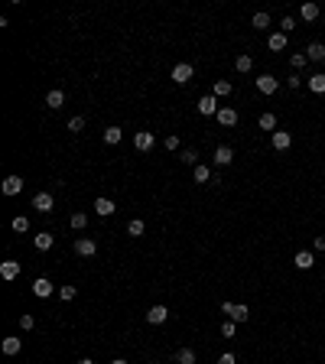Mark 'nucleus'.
Instances as JSON below:
<instances>
[{"label":"nucleus","mask_w":325,"mask_h":364,"mask_svg":"<svg viewBox=\"0 0 325 364\" xmlns=\"http://www.w3.org/2000/svg\"><path fill=\"white\" fill-rule=\"evenodd\" d=\"M306 59L309 62H325V46L322 42H309V46H306Z\"/></svg>","instance_id":"nucleus-14"},{"label":"nucleus","mask_w":325,"mask_h":364,"mask_svg":"<svg viewBox=\"0 0 325 364\" xmlns=\"http://www.w3.org/2000/svg\"><path fill=\"white\" fill-rule=\"evenodd\" d=\"M33 244H36V251H49V247L56 244V237H52L49 231H42V234H36V237H33Z\"/></svg>","instance_id":"nucleus-22"},{"label":"nucleus","mask_w":325,"mask_h":364,"mask_svg":"<svg viewBox=\"0 0 325 364\" xmlns=\"http://www.w3.org/2000/svg\"><path fill=\"white\" fill-rule=\"evenodd\" d=\"M234 332H238V322L224 319V325H221V335H224V338H234Z\"/></svg>","instance_id":"nucleus-35"},{"label":"nucleus","mask_w":325,"mask_h":364,"mask_svg":"<svg viewBox=\"0 0 325 364\" xmlns=\"http://www.w3.org/2000/svg\"><path fill=\"white\" fill-rule=\"evenodd\" d=\"M78 364H94V361H91V358H82V361H78Z\"/></svg>","instance_id":"nucleus-45"},{"label":"nucleus","mask_w":325,"mask_h":364,"mask_svg":"<svg viewBox=\"0 0 325 364\" xmlns=\"http://www.w3.org/2000/svg\"><path fill=\"white\" fill-rule=\"evenodd\" d=\"M257 127H260V130H277V117H273L270 111H263L260 117H257Z\"/></svg>","instance_id":"nucleus-24"},{"label":"nucleus","mask_w":325,"mask_h":364,"mask_svg":"<svg viewBox=\"0 0 325 364\" xmlns=\"http://www.w3.org/2000/svg\"><path fill=\"white\" fill-rule=\"evenodd\" d=\"M277 88H280V78L277 75H260L257 78V91L260 94H277Z\"/></svg>","instance_id":"nucleus-7"},{"label":"nucleus","mask_w":325,"mask_h":364,"mask_svg":"<svg viewBox=\"0 0 325 364\" xmlns=\"http://www.w3.org/2000/svg\"><path fill=\"white\" fill-rule=\"evenodd\" d=\"M192 75H195V68H192L189 62H176V65H172V82L176 85H186Z\"/></svg>","instance_id":"nucleus-4"},{"label":"nucleus","mask_w":325,"mask_h":364,"mask_svg":"<svg viewBox=\"0 0 325 364\" xmlns=\"http://www.w3.org/2000/svg\"><path fill=\"white\" fill-rule=\"evenodd\" d=\"M163 143H166V150H179V137H176V134H169V137L163 140Z\"/></svg>","instance_id":"nucleus-41"},{"label":"nucleus","mask_w":325,"mask_h":364,"mask_svg":"<svg viewBox=\"0 0 325 364\" xmlns=\"http://www.w3.org/2000/svg\"><path fill=\"white\" fill-rule=\"evenodd\" d=\"M270 143H273L277 153H283V150L293 147V134H289V130H273V134H270Z\"/></svg>","instance_id":"nucleus-3"},{"label":"nucleus","mask_w":325,"mask_h":364,"mask_svg":"<svg viewBox=\"0 0 325 364\" xmlns=\"http://www.w3.org/2000/svg\"><path fill=\"white\" fill-rule=\"evenodd\" d=\"M192 176H195V182H212V166L198 163V166H195V173H192Z\"/></svg>","instance_id":"nucleus-26"},{"label":"nucleus","mask_w":325,"mask_h":364,"mask_svg":"<svg viewBox=\"0 0 325 364\" xmlns=\"http://www.w3.org/2000/svg\"><path fill=\"white\" fill-rule=\"evenodd\" d=\"M13 231H16V234L30 231V218H26V215H16V218H13Z\"/></svg>","instance_id":"nucleus-32"},{"label":"nucleus","mask_w":325,"mask_h":364,"mask_svg":"<svg viewBox=\"0 0 325 364\" xmlns=\"http://www.w3.org/2000/svg\"><path fill=\"white\" fill-rule=\"evenodd\" d=\"M75 254L91 257V254H98V244H94L91 237H78V241H75Z\"/></svg>","instance_id":"nucleus-12"},{"label":"nucleus","mask_w":325,"mask_h":364,"mask_svg":"<svg viewBox=\"0 0 325 364\" xmlns=\"http://www.w3.org/2000/svg\"><path fill=\"white\" fill-rule=\"evenodd\" d=\"M33 208H36L39 215H49V211L56 208V199H52V192H36V195H33Z\"/></svg>","instance_id":"nucleus-2"},{"label":"nucleus","mask_w":325,"mask_h":364,"mask_svg":"<svg viewBox=\"0 0 325 364\" xmlns=\"http://www.w3.org/2000/svg\"><path fill=\"white\" fill-rule=\"evenodd\" d=\"M309 91L312 94H325V72H315V75H309Z\"/></svg>","instance_id":"nucleus-16"},{"label":"nucleus","mask_w":325,"mask_h":364,"mask_svg":"<svg viewBox=\"0 0 325 364\" xmlns=\"http://www.w3.org/2000/svg\"><path fill=\"white\" fill-rule=\"evenodd\" d=\"M52 293H56V286L46 280V277H39V280H33V296H39V299H49Z\"/></svg>","instance_id":"nucleus-8"},{"label":"nucleus","mask_w":325,"mask_h":364,"mask_svg":"<svg viewBox=\"0 0 325 364\" xmlns=\"http://www.w3.org/2000/svg\"><path fill=\"white\" fill-rule=\"evenodd\" d=\"M212 94H215V98H228V94H231V82L218 78V82H215V88H212Z\"/></svg>","instance_id":"nucleus-27"},{"label":"nucleus","mask_w":325,"mask_h":364,"mask_svg":"<svg viewBox=\"0 0 325 364\" xmlns=\"http://www.w3.org/2000/svg\"><path fill=\"white\" fill-rule=\"evenodd\" d=\"M68 130H72V134L85 130V117H72V120H68Z\"/></svg>","instance_id":"nucleus-40"},{"label":"nucleus","mask_w":325,"mask_h":364,"mask_svg":"<svg viewBox=\"0 0 325 364\" xmlns=\"http://www.w3.org/2000/svg\"><path fill=\"white\" fill-rule=\"evenodd\" d=\"M59 296H62L65 303H72V299L78 296V289H75V286H62V289H59Z\"/></svg>","instance_id":"nucleus-37"},{"label":"nucleus","mask_w":325,"mask_h":364,"mask_svg":"<svg viewBox=\"0 0 325 364\" xmlns=\"http://www.w3.org/2000/svg\"><path fill=\"white\" fill-rule=\"evenodd\" d=\"M20 328H23V332H30V328H36V319H33L30 312H23V316H20Z\"/></svg>","instance_id":"nucleus-36"},{"label":"nucleus","mask_w":325,"mask_h":364,"mask_svg":"<svg viewBox=\"0 0 325 364\" xmlns=\"http://www.w3.org/2000/svg\"><path fill=\"white\" fill-rule=\"evenodd\" d=\"M218 111H221V108H218V98H215V94L198 98V114H205V117H215Z\"/></svg>","instance_id":"nucleus-5"},{"label":"nucleus","mask_w":325,"mask_h":364,"mask_svg":"<svg viewBox=\"0 0 325 364\" xmlns=\"http://www.w3.org/2000/svg\"><path fill=\"white\" fill-rule=\"evenodd\" d=\"M0 348H4V354H20V348H23V338H16V335H7Z\"/></svg>","instance_id":"nucleus-19"},{"label":"nucleus","mask_w":325,"mask_h":364,"mask_svg":"<svg viewBox=\"0 0 325 364\" xmlns=\"http://www.w3.org/2000/svg\"><path fill=\"white\" fill-rule=\"evenodd\" d=\"M176 364H195V351H192V348H182L179 354H176Z\"/></svg>","instance_id":"nucleus-29"},{"label":"nucleus","mask_w":325,"mask_h":364,"mask_svg":"<svg viewBox=\"0 0 325 364\" xmlns=\"http://www.w3.org/2000/svg\"><path fill=\"white\" fill-rule=\"evenodd\" d=\"M179 159H182L186 166H198V153H195V150H182Z\"/></svg>","instance_id":"nucleus-31"},{"label":"nucleus","mask_w":325,"mask_h":364,"mask_svg":"<svg viewBox=\"0 0 325 364\" xmlns=\"http://www.w3.org/2000/svg\"><path fill=\"white\" fill-rule=\"evenodd\" d=\"M234 68H238V72H251V68H254V59H251V56H238V59H234Z\"/></svg>","instance_id":"nucleus-28"},{"label":"nucleus","mask_w":325,"mask_h":364,"mask_svg":"<svg viewBox=\"0 0 325 364\" xmlns=\"http://www.w3.org/2000/svg\"><path fill=\"white\" fill-rule=\"evenodd\" d=\"M299 16L306 23H312V20H319V4H312V0H306V4L299 7Z\"/></svg>","instance_id":"nucleus-15"},{"label":"nucleus","mask_w":325,"mask_h":364,"mask_svg":"<svg viewBox=\"0 0 325 364\" xmlns=\"http://www.w3.org/2000/svg\"><path fill=\"white\" fill-rule=\"evenodd\" d=\"M20 260H4V263H0V277H4V280H16V277H20Z\"/></svg>","instance_id":"nucleus-11"},{"label":"nucleus","mask_w":325,"mask_h":364,"mask_svg":"<svg viewBox=\"0 0 325 364\" xmlns=\"http://www.w3.org/2000/svg\"><path fill=\"white\" fill-rule=\"evenodd\" d=\"M270 26V13H254V30H267Z\"/></svg>","instance_id":"nucleus-33"},{"label":"nucleus","mask_w":325,"mask_h":364,"mask_svg":"<svg viewBox=\"0 0 325 364\" xmlns=\"http://www.w3.org/2000/svg\"><path fill=\"white\" fill-rule=\"evenodd\" d=\"M296 30V20L293 16H283V23H280V33H293Z\"/></svg>","instance_id":"nucleus-38"},{"label":"nucleus","mask_w":325,"mask_h":364,"mask_svg":"<svg viewBox=\"0 0 325 364\" xmlns=\"http://www.w3.org/2000/svg\"><path fill=\"white\" fill-rule=\"evenodd\" d=\"M111 364H127V361H124V358H117V361H111Z\"/></svg>","instance_id":"nucleus-46"},{"label":"nucleus","mask_w":325,"mask_h":364,"mask_svg":"<svg viewBox=\"0 0 325 364\" xmlns=\"http://www.w3.org/2000/svg\"><path fill=\"white\" fill-rule=\"evenodd\" d=\"M120 140H124V130H120V127H108V130H104V143H120Z\"/></svg>","instance_id":"nucleus-25"},{"label":"nucleus","mask_w":325,"mask_h":364,"mask_svg":"<svg viewBox=\"0 0 325 364\" xmlns=\"http://www.w3.org/2000/svg\"><path fill=\"white\" fill-rule=\"evenodd\" d=\"M94 211H98L101 218H108V215H114V211H117V205H114L111 199H98V202H94Z\"/></svg>","instance_id":"nucleus-21"},{"label":"nucleus","mask_w":325,"mask_h":364,"mask_svg":"<svg viewBox=\"0 0 325 364\" xmlns=\"http://www.w3.org/2000/svg\"><path fill=\"white\" fill-rule=\"evenodd\" d=\"M62 104H65V94L59 91V88H56V91H49V94H46V108H49V111H59V108H62Z\"/></svg>","instance_id":"nucleus-20"},{"label":"nucleus","mask_w":325,"mask_h":364,"mask_svg":"<svg viewBox=\"0 0 325 364\" xmlns=\"http://www.w3.org/2000/svg\"><path fill=\"white\" fill-rule=\"evenodd\" d=\"M215 117H218V124H221V127H234V124H238V111H234V108H221Z\"/></svg>","instance_id":"nucleus-13"},{"label":"nucleus","mask_w":325,"mask_h":364,"mask_svg":"<svg viewBox=\"0 0 325 364\" xmlns=\"http://www.w3.org/2000/svg\"><path fill=\"white\" fill-rule=\"evenodd\" d=\"M315 251H325V234H319V237H315Z\"/></svg>","instance_id":"nucleus-44"},{"label":"nucleus","mask_w":325,"mask_h":364,"mask_svg":"<svg viewBox=\"0 0 325 364\" xmlns=\"http://www.w3.org/2000/svg\"><path fill=\"white\" fill-rule=\"evenodd\" d=\"M286 42H289V39H286V33H273V36L267 39V46L273 49V52H283V49H286Z\"/></svg>","instance_id":"nucleus-23"},{"label":"nucleus","mask_w":325,"mask_h":364,"mask_svg":"<svg viewBox=\"0 0 325 364\" xmlns=\"http://www.w3.org/2000/svg\"><path fill=\"white\" fill-rule=\"evenodd\" d=\"M286 85H289V88H299V85H303V75H289Z\"/></svg>","instance_id":"nucleus-43"},{"label":"nucleus","mask_w":325,"mask_h":364,"mask_svg":"<svg viewBox=\"0 0 325 364\" xmlns=\"http://www.w3.org/2000/svg\"><path fill=\"white\" fill-rule=\"evenodd\" d=\"M127 234H130V237H140V234H143V221H140V218H134V221L127 225Z\"/></svg>","instance_id":"nucleus-34"},{"label":"nucleus","mask_w":325,"mask_h":364,"mask_svg":"<svg viewBox=\"0 0 325 364\" xmlns=\"http://www.w3.org/2000/svg\"><path fill=\"white\" fill-rule=\"evenodd\" d=\"M218 364H238V358H234V354H231V351H224V354H221V358H218Z\"/></svg>","instance_id":"nucleus-42"},{"label":"nucleus","mask_w":325,"mask_h":364,"mask_svg":"<svg viewBox=\"0 0 325 364\" xmlns=\"http://www.w3.org/2000/svg\"><path fill=\"white\" fill-rule=\"evenodd\" d=\"M166 319H169V309L166 306H150V312H146V322L150 325H163Z\"/></svg>","instance_id":"nucleus-10"},{"label":"nucleus","mask_w":325,"mask_h":364,"mask_svg":"<svg viewBox=\"0 0 325 364\" xmlns=\"http://www.w3.org/2000/svg\"><path fill=\"white\" fill-rule=\"evenodd\" d=\"M306 62H309V59H306V52H296V56L289 59V65H293V68H303Z\"/></svg>","instance_id":"nucleus-39"},{"label":"nucleus","mask_w":325,"mask_h":364,"mask_svg":"<svg viewBox=\"0 0 325 364\" xmlns=\"http://www.w3.org/2000/svg\"><path fill=\"white\" fill-rule=\"evenodd\" d=\"M23 185H26V182L20 179V176H7L0 189H4V195H20V192H23Z\"/></svg>","instance_id":"nucleus-9"},{"label":"nucleus","mask_w":325,"mask_h":364,"mask_svg":"<svg viewBox=\"0 0 325 364\" xmlns=\"http://www.w3.org/2000/svg\"><path fill=\"white\" fill-rule=\"evenodd\" d=\"M221 312L231 319V322H247V319H251V309L238 306V303H221Z\"/></svg>","instance_id":"nucleus-1"},{"label":"nucleus","mask_w":325,"mask_h":364,"mask_svg":"<svg viewBox=\"0 0 325 364\" xmlns=\"http://www.w3.org/2000/svg\"><path fill=\"white\" fill-rule=\"evenodd\" d=\"M153 143H156L153 130H137V137H134V147L140 150V153H146V150H153Z\"/></svg>","instance_id":"nucleus-6"},{"label":"nucleus","mask_w":325,"mask_h":364,"mask_svg":"<svg viewBox=\"0 0 325 364\" xmlns=\"http://www.w3.org/2000/svg\"><path fill=\"white\" fill-rule=\"evenodd\" d=\"M293 263H296L299 270H312V267H315V257H312L309 251H299V254L293 257Z\"/></svg>","instance_id":"nucleus-17"},{"label":"nucleus","mask_w":325,"mask_h":364,"mask_svg":"<svg viewBox=\"0 0 325 364\" xmlns=\"http://www.w3.org/2000/svg\"><path fill=\"white\" fill-rule=\"evenodd\" d=\"M212 159H215V166H228V163L234 159V150H231V147H218Z\"/></svg>","instance_id":"nucleus-18"},{"label":"nucleus","mask_w":325,"mask_h":364,"mask_svg":"<svg viewBox=\"0 0 325 364\" xmlns=\"http://www.w3.org/2000/svg\"><path fill=\"white\" fill-rule=\"evenodd\" d=\"M72 228L75 231H85L88 228V215H85V211H75V215H72Z\"/></svg>","instance_id":"nucleus-30"}]
</instances>
